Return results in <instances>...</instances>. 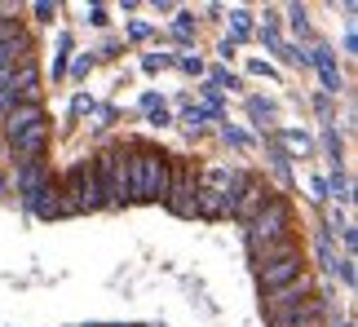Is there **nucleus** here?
<instances>
[{
    "mask_svg": "<svg viewBox=\"0 0 358 327\" xmlns=\"http://www.w3.org/2000/svg\"><path fill=\"white\" fill-rule=\"evenodd\" d=\"M310 190H314V199H327V182H323V177H314Z\"/></svg>",
    "mask_w": 358,
    "mask_h": 327,
    "instance_id": "2f4dec72",
    "label": "nucleus"
},
{
    "mask_svg": "<svg viewBox=\"0 0 358 327\" xmlns=\"http://www.w3.org/2000/svg\"><path fill=\"white\" fill-rule=\"evenodd\" d=\"M310 296H319V292H314V283H310V275H301V279H292V283H283V288L266 292V319H283V314H292V310L310 305Z\"/></svg>",
    "mask_w": 358,
    "mask_h": 327,
    "instance_id": "423d86ee",
    "label": "nucleus"
},
{
    "mask_svg": "<svg viewBox=\"0 0 358 327\" xmlns=\"http://www.w3.org/2000/svg\"><path fill=\"white\" fill-rule=\"evenodd\" d=\"M0 190H5V182H0Z\"/></svg>",
    "mask_w": 358,
    "mask_h": 327,
    "instance_id": "f704fd0d",
    "label": "nucleus"
},
{
    "mask_svg": "<svg viewBox=\"0 0 358 327\" xmlns=\"http://www.w3.org/2000/svg\"><path fill=\"white\" fill-rule=\"evenodd\" d=\"M323 319H327V296H310V305H301L283 319H270V327H323Z\"/></svg>",
    "mask_w": 358,
    "mask_h": 327,
    "instance_id": "1a4fd4ad",
    "label": "nucleus"
},
{
    "mask_svg": "<svg viewBox=\"0 0 358 327\" xmlns=\"http://www.w3.org/2000/svg\"><path fill=\"white\" fill-rule=\"evenodd\" d=\"M0 119H5V138H13V133H22L27 124H40V119H45V106L40 102H13Z\"/></svg>",
    "mask_w": 358,
    "mask_h": 327,
    "instance_id": "f8f14e48",
    "label": "nucleus"
},
{
    "mask_svg": "<svg viewBox=\"0 0 358 327\" xmlns=\"http://www.w3.org/2000/svg\"><path fill=\"white\" fill-rule=\"evenodd\" d=\"M310 62L319 66V75H323L327 93H341V71H336V62H332V49H327V45H319V49L310 53Z\"/></svg>",
    "mask_w": 358,
    "mask_h": 327,
    "instance_id": "dca6fc26",
    "label": "nucleus"
},
{
    "mask_svg": "<svg viewBox=\"0 0 358 327\" xmlns=\"http://www.w3.org/2000/svg\"><path fill=\"white\" fill-rule=\"evenodd\" d=\"M89 22H93V27H106L111 18H106V9H102V5H93V9H89Z\"/></svg>",
    "mask_w": 358,
    "mask_h": 327,
    "instance_id": "c85d7f7f",
    "label": "nucleus"
},
{
    "mask_svg": "<svg viewBox=\"0 0 358 327\" xmlns=\"http://www.w3.org/2000/svg\"><path fill=\"white\" fill-rule=\"evenodd\" d=\"M173 62H177V66H182V71H186V75H203V62L195 58V53H190V58H173Z\"/></svg>",
    "mask_w": 358,
    "mask_h": 327,
    "instance_id": "5701e85b",
    "label": "nucleus"
},
{
    "mask_svg": "<svg viewBox=\"0 0 358 327\" xmlns=\"http://www.w3.org/2000/svg\"><path fill=\"white\" fill-rule=\"evenodd\" d=\"M292 252H301V243H296V239H283V243H270V248H257L252 261L266 266V261H279V256H292Z\"/></svg>",
    "mask_w": 358,
    "mask_h": 327,
    "instance_id": "a211bd4d",
    "label": "nucleus"
},
{
    "mask_svg": "<svg viewBox=\"0 0 358 327\" xmlns=\"http://www.w3.org/2000/svg\"><path fill=\"white\" fill-rule=\"evenodd\" d=\"M208 115H213L208 106H190V111H186V124H190V129H199V124H203Z\"/></svg>",
    "mask_w": 358,
    "mask_h": 327,
    "instance_id": "a878e982",
    "label": "nucleus"
},
{
    "mask_svg": "<svg viewBox=\"0 0 358 327\" xmlns=\"http://www.w3.org/2000/svg\"><path fill=\"white\" fill-rule=\"evenodd\" d=\"M53 13H58V5H49V0H40V5H36V18L40 22H53Z\"/></svg>",
    "mask_w": 358,
    "mask_h": 327,
    "instance_id": "bb28decb",
    "label": "nucleus"
},
{
    "mask_svg": "<svg viewBox=\"0 0 358 327\" xmlns=\"http://www.w3.org/2000/svg\"><path fill=\"white\" fill-rule=\"evenodd\" d=\"M49 182V168H45V159H36V164H18V195L22 203H31V195L40 186Z\"/></svg>",
    "mask_w": 358,
    "mask_h": 327,
    "instance_id": "2eb2a0df",
    "label": "nucleus"
},
{
    "mask_svg": "<svg viewBox=\"0 0 358 327\" xmlns=\"http://www.w3.org/2000/svg\"><path fill=\"white\" fill-rule=\"evenodd\" d=\"M230 27H235V36H230V45H239V40H243L248 31H252V13H248V9H235V13H230Z\"/></svg>",
    "mask_w": 358,
    "mask_h": 327,
    "instance_id": "6ab92c4d",
    "label": "nucleus"
},
{
    "mask_svg": "<svg viewBox=\"0 0 358 327\" xmlns=\"http://www.w3.org/2000/svg\"><path fill=\"white\" fill-rule=\"evenodd\" d=\"M274 142H283L287 151H292V155H301V159H306V155L314 151V142L306 138V133H296V129H274Z\"/></svg>",
    "mask_w": 358,
    "mask_h": 327,
    "instance_id": "f3484780",
    "label": "nucleus"
},
{
    "mask_svg": "<svg viewBox=\"0 0 358 327\" xmlns=\"http://www.w3.org/2000/svg\"><path fill=\"white\" fill-rule=\"evenodd\" d=\"M93 173L102 186V208H124L129 203V146H111V151L93 155Z\"/></svg>",
    "mask_w": 358,
    "mask_h": 327,
    "instance_id": "7ed1b4c3",
    "label": "nucleus"
},
{
    "mask_svg": "<svg viewBox=\"0 0 358 327\" xmlns=\"http://www.w3.org/2000/svg\"><path fill=\"white\" fill-rule=\"evenodd\" d=\"M150 124L164 129V124H173V119H169V111H164V106H155V111H150Z\"/></svg>",
    "mask_w": 358,
    "mask_h": 327,
    "instance_id": "7c9ffc66",
    "label": "nucleus"
},
{
    "mask_svg": "<svg viewBox=\"0 0 358 327\" xmlns=\"http://www.w3.org/2000/svg\"><path fill=\"white\" fill-rule=\"evenodd\" d=\"M31 53H36V45H31V36H27V31L9 36V40H0V71H5V66H22V62H31Z\"/></svg>",
    "mask_w": 358,
    "mask_h": 327,
    "instance_id": "ddd939ff",
    "label": "nucleus"
},
{
    "mask_svg": "<svg viewBox=\"0 0 358 327\" xmlns=\"http://www.w3.org/2000/svg\"><path fill=\"white\" fill-rule=\"evenodd\" d=\"M283 239H296L292 235V203H287L283 195H270L266 208L248 221V252L270 248V243H283Z\"/></svg>",
    "mask_w": 358,
    "mask_h": 327,
    "instance_id": "f03ea898",
    "label": "nucleus"
},
{
    "mask_svg": "<svg viewBox=\"0 0 358 327\" xmlns=\"http://www.w3.org/2000/svg\"><path fill=\"white\" fill-rule=\"evenodd\" d=\"M142 66H146V71H164V66H173V58H169V53H146Z\"/></svg>",
    "mask_w": 358,
    "mask_h": 327,
    "instance_id": "4be33fe9",
    "label": "nucleus"
},
{
    "mask_svg": "<svg viewBox=\"0 0 358 327\" xmlns=\"http://www.w3.org/2000/svg\"><path fill=\"white\" fill-rule=\"evenodd\" d=\"M222 138H226L230 146H239V151H248V133H239V129H230V124H226V129H222Z\"/></svg>",
    "mask_w": 358,
    "mask_h": 327,
    "instance_id": "b1692460",
    "label": "nucleus"
},
{
    "mask_svg": "<svg viewBox=\"0 0 358 327\" xmlns=\"http://www.w3.org/2000/svg\"><path fill=\"white\" fill-rule=\"evenodd\" d=\"M27 212H36L40 221H53V217H62V190H58V182H49L31 195V203H27Z\"/></svg>",
    "mask_w": 358,
    "mask_h": 327,
    "instance_id": "9b49d317",
    "label": "nucleus"
},
{
    "mask_svg": "<svg viewBox=\"0 0 358 327\" xmlns=\"http://www.w3.org/2000/svg\"><path fill=\"white\" fill-rule=\"evenodd\" d=\"M58 190H62V217L102 208V186H98V173H93V159L76 164V168L66 173V182H58Z\"/></svg>",
    "mask_w": 358,
    "mask_h": 327,
    "instance_id": "20e7f679",
    "label": "nucleus"
},
{
    "mask_svg": "<svg viewBox=\"0 0 358 327\" xmlns=\"http://www.w3.org/2000/svg\"><path fill=\"white\" fill-rule=\"evenodd\" d=\"M341 327H354V323H350V319H345V323H341Z\"/></svg>",
    "mask_w": 358,
    "mask_h": 327,
    "instance_id": "72a5a7b5",
    "label": "nucleus"
},
{
    "mask_svg": "<svg viewBox=\"0 0 358 327\" xmlns=\"http://www.w3.org/2000/svg\"><path fill=\"white\" fill-rule=\"evenodd\" d=\"M129 36H133V40H146V36H150V27H146V22H133V27H129Z\"/></svg>",
    "mask_w": 358,
    "mask_h": 327,
    "instance_id": "473e14b6",
    "label": "nucleus"
},
{
    "mask_svg": "<svg viewBox=\"0 0 358 327\" xmlns=\"http://www.w3.org/2000/svg\"><path fill=\"white\" fill-rule=\"evenodd\" d=\"M173 186V159L155 146H129V203H164Z\"/></svg>",
    "mask_w": 358,
    "mask_h": 327,
    "instance_id": "f257e3e1",
    "label": "nucleus"
},
{
    "mask_svg": "<svg viewBox=\"0 0 358 327\" xmlns=\"http://www.w3.org/2000/svg\"><path fill=\"white\" fill-rule=\"evenodd\" d=\"M9 98L13 102H36L40 98V75H36V62H22V66H13V85H9Z\"/></svg>",
    "mask_w": 358,
    "mask_h": 327,
    "instance_id": "4468645a",
    "label": "nucleus"
},
{
    "mask_svg": "<svg viewBox=\"0 0 358 327\" xmlns=\"http://www.w3.org/2000/svg\"><path fill=\"white\" fill-rule=\"evenodd\" d=\"M120 327H124V323H120ZM129 327H133V323H129Z\"/></svg>",
    "mask_w": 358,
    "mask_h": 327,
    "instance_id": "c9c22d12",
    "label": "nucleus"
},
{
    "mask_svg": "<svg viewBox=\"0 0 358 327\" xmlns=\"http://www.w3.org/2000/svg\"><path fill=\"white\" fill-rule=\"evenodd\" d=\"M274 195V190L266 186V177L257 173H243L239 186H235V199H230V217H239V221H252V217L266 208V199Z\"/></svg>",
    "mask_w": 358,
    "mask_h": 327,
    "instance_id": "39448f33",
    "label": "nucleus"
},
{
    "mask_svg": "<svg viewBox=\"0 0 358 327\" xmlns=\"http://www.w3.org/2000/svg\"><path fill=\"white\" fill-rule=\"evenodd\" d=\"M173 31H177V36H182V40H186L190 31H195V18H190V13H177V22H173Z\"/></svg>",
    "mask_w": 358,
    "mask_h": 327,
    "instance_id": "393cba45",
    "label": "nucleus"
},
{
    "mask_svg": "<svg viewBox=\"0 0 358 327\" xmlns=\"http://www.w3.org/2000/svg\"><path fill=\"white\" fill-rule=\"evenodd\" d=\"M306 275V256L292 252V256H279V261H266V266H257V283H261V296L274 292V288H283V283H292Z\"/></svg>",
    "mask_w": 358,
    "mask_h": 327,
    "instance_id": "0eeeda50",
    "label": "nucleus"
},
{
    "mask_svg": "<svg viewBox=\"0 0 358 327\" xmlns=\"http://www.w3.org/2000/svg\"><path fill=\"white\" fill-rule=\"evenodd\" d=\"M287 18H292V27H296L301 36H310V13L301 9V5H292V9H287Z\"/></svg>",
    "mask_w": 358,
    "mask_h": 327,
    "instance_id": "412c9836",
    "label": "nucleus"
},
{
    "mask_svg": "<svg viewBox=\"0 0 358 327\" xmlns=\"http://www.w3.org/2000/svg\"><path fill=\"white\" fill-rule=\"evenodd\" d=\"M248 71H252V75H266V80H274V66H266L261 58H252V62H248Z\"/></svg>",
    "mask_w": 358,
    "mask_h": 327,
    "instance_id": "cd10ccee",
    "label": "nucleus"
},
{
    "mask_svg": "<svg viewBox=\"0 0 358 327\" xmlns=\"http://www.w3.org/2000/svg\"><path fill=\"white\" fill-rule=\"evenodd\" d=\"M71 71H76V80H85V75L93 71V58H76V66H71Z\"/></svg>",
    "mask_w": 358,
    "mask_h": 327,
    "instance_id": "c756f323",
    "label": "nucleus"
},
{
    "mask_svg": "<svg viewBox=\"0 0 358 327\" xmlns=\"http://www.w3.org/2000/svg\"><path fill=\"white\" fill-rule=\"evenodd\" d=\"M332 275L345 283V288H354V256H336V266H332Z\"/></svg>",
    "mask_w": 358,
    "mask_h": 327,
    "instance_id": "aec40b11",
    "label": "nucleus"
},
{
    "mask_svg": "<svg viewBox=\"0 0 358 327\" xmlns=\"http://www.w3.org/2000/svg\"><path fill=\"white\" fill-rule=\"evenodd\" d=\"M45 146H49V119L27 124L22 133H13V138H9V151L18 155V164H36L40 155H45Z\"/></svg>",
    "mask_w": 358,
    "mask_h": 327,
    "instance_id": "6e6552de",
    "label": "nucleus"
},
{
    "mask_svg": "<svg viewBox=\"0 0 358 327\" xmlns=\"http://www.w3.org/2000/svg\"><path fill=\"white\" fill-rule=\"evenodd\" d=\"M169 208L177 217H195V177L190 173H173V186H169Z\"/></svg>",
    "mask_w": 358,
    "mask_h": 327,
    "instance_id": "9d476101",
    "label": "nucleus"
}]
</instances>
